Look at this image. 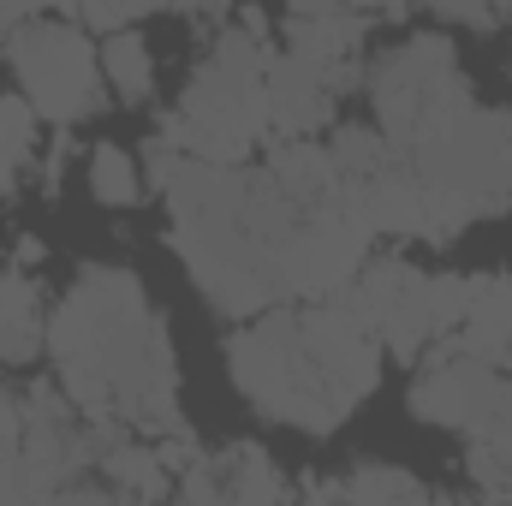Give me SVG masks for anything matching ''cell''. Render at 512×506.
<instances>
[{
	"mask_svg": "<svg viewBox=\"0 0 512 506\" xmlns=\"http://www.w3.org/2000/svg\"><path fill=\"white\" fill-rule=\"evenodd\" d=\"M90 191L102 209H137L143 203V173L120 143H96L90 149Z\"/></svg>",
	"mask_w": 512,
	"mask_h": 506,
	"instance_id": "12",
	"label": "cell"
},
{
	"mask_svg": "<svg viewBox=\"0 0 512 506\" xmlns=\"http://www.w3.org/2000/svg\"><path fill=\"white\" fill-rule=\"evenodd\" d=\"M465 292H471V274H423L411 262H364L334 298L382 340V352L411 364L465 322Z\"/></svg>",
	"mask_w": 512,
	"mask_h": 506,
	"instance_id": "4",
	"label": "cell"
},
{
	"mask_svg": "<svg viewBox=\"0 0 512 506\" xmlns=\"http://www.w3.org/2000/svg\"><path fill=\"white\" fill-rule=\"evenodd\" d=\"M227 370L233 387L251 399L262 417L304 429V435H334L358 405L328 381L322 358L310 352L298 310H262L227 340Z\"/></svg>",
	"mask_w": 512,
	"mask_h": 506,
	"instance_id": "3",
	"label": "cell"
},
{
	"mask_svg": "<svg viewBox=\"0 0 512 506\" xmlns=\"http://www.w3.org/2000/svg\"><path fill=\"white\" fill-rule=\"evenodd\" d=\"M173 495L179 501H286V495H298L280 471H274V459L262 453V447H227V453H197L179 477H173Z\"/></svg>",
	"mask_w": 512,
	"mask_h": 506,
	"instance_id": "8",
	"label": "cell"
},
{
	"mask_svg": "<svg viewBox=\"0 0 512 506\" xmlns=\"http://www.w3.org/2000/svg\"><path fill=\"white\" fill-rule=\"evenodd\" d=\"M36 155V108L0 90V191L18 185V173Z\"/></svg>",
	"mask_w": 512,
	"mask_h": 506,
	"instance_id": "13",
	"label": "cell"
},
{
	"mask_svg": "<svg viewBox=\"0 0 512 506\" xmlns=\"http://www.w3.org/2000/svg\"><path fill=\"white\" fill-rule=\"evenodd\" d=\"M48 346V316H42V286L30 268H6L0 286V364H30Z\"/></svg>",
	"mask_w": 512,
	"mask_h": 506,
	"instance_id": "9",
	"label": "cell"
},
{
	"mask_svg": "<svg viewBox=\"0 0 512 506\" xmlns=\"http://www.w3.org/2000/svg\"><path fill=\"white\" fill-rule=\"evenodd\" d=\"M6 60L18 72L24 102L36 108V120H48L60 131L78 126L84 114H96L102 96H108L102 54L66 18H24L18 36H6Z\"/></svg>",
	"mask_w": 512,
	"mask_h": 506,
	"instance_id": "6",
	"label": "cell"
},
{
	"mask_svg": "<svg viewBox=\"0 0 512 506\" xmlns=\"http://www.w3.org/2000/svg\"><path fill=\"white\" fill-rule=\"evenodd\" d=\"M48 352L84 423L131 429L149 441L185 429L167 322L149 310V292L131 268L90 262L72 280V292L48 316Z\"/></svg>",
	"mask_w": 512,
	"mask_h": 506,
	"instance_id": "1",
	"label": "cell"
},
{
	"mask_svg": "<svg viewBox=\"0 0 512 506\" xmlns=\"http://www.w3.org/2000/svg\"><path fill=\"white\" fill-rule=\"evenodd\" d=\"M262 84H268V137H310V131L334 126V108L364 84V60L322 66V60L280 48V54H268Z\"/></svg>",
	"mask_w": 512,
	"mask_h": 506,
	"instance_id": "7",
	"label": "cell"
},
{
	"mask_svg": "<svg viewBox=\"0 0 512 506\" xmlns=\"http://www.w3.org/2000/svg\"><path fill=\"white\" fill-rule=\"evenodd\" d=\"M471 477L483 495H512V447H471Z\"/></svg>",
	"mask_w": 512,
	"mask_h": 506,
	"instance_id": "15",
	"label": "cell"
},
{
	"mask_svg": "<svg viewBox=\"0 0 512 506\" xmlns=\"http://www.w3.org/2000/svg\"><path fill=\"white\" fill-rule=\"evenodd\" d=\"M102 78L114 84V96L120 102H143L149 90H155V60H149V42L137 36V30H108V42H102Z\"/></svg>",
	"mask_w": 512,
	"mask_h": 506,
	"instance_id": "11",
	"label": "cell"
},
{
	"mask_svg": "<svg viewBox=\"0 0 512 506\" xmlns=\"http://www.w3.org/2000/svg\"><path fill=\"white\" fill-rule=\"evenodd\" d=\"M12 262H42V245H36V239H18V256H12Z\"/></svg>",
	"mask_w": 512,
	"mask_h": 506,
	"instance_id": "18",
	"label": "cell"
},
{
	"mask_svg": "<svg viewBox=\"0 0 512 506\" xmlns=\"http://www.w3.org/2000/svg\"><path fill=\"white\" fill-rule=\"evenodd\" d=\"M268 18L245 6L239 24L215 30L203 66L191 72L185 96L161 120V143L197 161H251L268 137Z\"/></svg>",
	"mask_w": 512,
	"mask_h": 506,
	"instance_id": "2",
	"label": "cell"
},
{
	"mask_svg": "<svg viewBox=\"0 0 512 506\" xmlns=\"http://www.w3.org/2000/svg\"><path fill=\"white\" fill-rule=\"evenodd\" d=\"M298 495L310 501H429V489L399 465H358L340 483H304Z\"/></svg>",
	"mask_w": 512,
	"mask_h": 506,
	"instance_id": "10",
	"label": "cell"
},
{
	"mask_svg": "<svg viewBox=\"0 0 512 506\" xmlns=\"http://www.w3.org/2000/svg\"><path fill=\"white\" fill-rule=\"evenodd\" d=\"M155 6H167V0H72V12H78L90 30H126V24H137V18L155 12Z\"/></svg>",
	"mask_w": 512,
	"mask_h": 506,
	"instance_id": "14",
	"label": "cell"
},
{
	"mask_svg": "<svg viewBox=\"0 0 512 506\" xmlns=\"http://www.w3.org/2000/svg\"><path fill=\"white\" fill-rule=\"evenodd\" d=\"M435 18H453V24H471V30H495L507 12H501V0H423Z\"/></svg>",
	"mask_w": 512,
	"mask_h": 506,
	"instance_id": "16",
	"label": "cell"
},
{
	"mask_svg": "<svg viewBox=\"0 0 512 506\" xmlns=\"http://www.w3.org/2000/svg\"><path fill=\"white\" fill-rule=\"evenodd\" d=\"M0 286H6V268H0Z\"/></svg>",
	"mask_w": 512,
	"mask_h": 506,
	"instance_id": "19",
	"label": "cell"
},
{
	"mask_svg": "<svg viewBox=\"0 0 512 506\" xmlns=\"http://www.w3.org/2000/svg\"><path fill=\"white\" fill-rule=\"evenodd\" d=\"M24 12H72V0H18Z\"/></svg>",
	"mask_w": 512,
	"mask_h": 506,
	"instance_id": "17",
	"label": "cell"
},
{
	"mask_svg": "<svg viewBox=\"0 0 512 506\" xmlns=\"http://www.w3.org/2000/svg\"><path fill=\"white\" fill-rule=\"evenodd\" d=\"M411 411L435 429L465 435L471 447H512V376L459 346L453 334L423 352L411 381Z\"/></svg>",
	"mask_w": 512,
	"mask_h": 506,
	"instance_id": "5",
	"label": "cell"
}]
</instances>
